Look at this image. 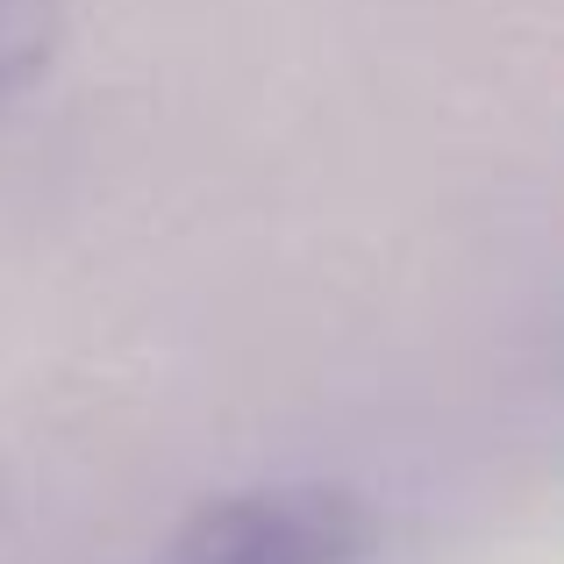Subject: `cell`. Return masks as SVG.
<instances>
[{
	"label": "cell",
	"instance_id": "2",
	"mask_svg": "<svg viewBox=\"0 0 564 564\" xmlns=\"http://www.w3.org/2000/svg\"><path fill=\"white\" fill-rule=\"evenodd\" d=\"M57 51V0H0V94L29 86Z\"/></svg>",
	"mask_w": 564,
	"mask_h": 564
},
{
	"label": "cell",
	"instance_id": "1",
	"mask_svg": "<svg viewBox=\"0 0 564 564\" xmlns=\"http://www.w3.org/2000/svg\"><path fill=\"white\" fill-rule=\"evenodd\" d=\"M379 514L350 486H258L186 514L165 564H365Z\"/></svg>",
	"mask_w": 564,
	"mask_h": 564
}]
</instances>
